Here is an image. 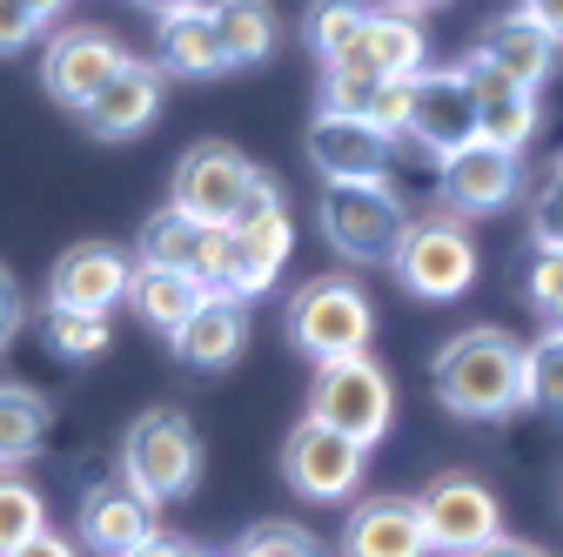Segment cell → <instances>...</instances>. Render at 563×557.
Instances as JSON below:
<instances>
[{
    "mask_svg": "<svg viewBox=\"0 0 563 557\" xmlns=\"http://www.w3.org/2000/svg\"><path fill=\"white\" fill-rule=\"evenodd\" d=\"M523 14H530V21H537L556 47H563V0H523Z\"/></svg>",
    "mask_w": 563,
    "mask_h": 557,
    "instance_id": "60d3db41",
    "label": "cell"
},
{
    "mask_svg": "<svg viewBox=\"0 0 563 557\" xmlns=\"http://www.w3.org/2000/svg\"><path fill=\"white\" fill-rule=\"evenodd\" d=\"M369 336H376V309L356 275H309L289 296V342L302 357H316V370L369 357Z\"/></svg>",
    "mask_w": 563,
    "mask_h": 557,
    "instance_id": "3957f363",
    "label": "cell"
},
{
    "mask_svg": "<svg viewBox=\"0 0 563 557\" xmlns=\"http://www.w3.org/2000/svg\"><path fill=\"white\" fill-rule=\"evenodd\" d=\"M463 75H470V95H476V121H483V142L489 149H504V155H523L530 149V134H537V95L504 81L489 61H463Z\"/></svg>",
    "mask_w": 563,
    "mask_h": 557,
    "instance_id": "e0dca14e",
    "label": "cell"
},
{
    "mask_svg": "<svg viewBox=\"0 0 563 557\" xmlns=\"http://www.w3.org/2000/svg\"><path fill=\"white\" fill-rule=\"evenodd\" d=\"M155 114H162V67L128 61L121 75L81 108V128L95 134V142H128V134H141Z\"/></svg>",
    "mask_w": 563,
    "mask_h": 557,
    "instance_id": "2e32d148",
    "label": "cell"
},
{
    "mask_svg": "<svg viewBox=\"0 0 563 557\" xmlns=\"http://www.w3.org/2000/svg\"><path fill=\"white\" fill-rule=\"evenodd\" d=\"M470 54H476V61H489L504 81H517V88H530V95L556 75V41H550L523 8H517V14H497V21L483 28V41H476Z\"/></svg>",
    "mask_w": 563,
    "mask_h": 557,
    "instance_id": "d6986e66",
    "label": "cell"
},
{
    "mask_svg": "<svg viewBox=\"0 0 563 557\" xmlns=\"http://www.w3.org/2000/svg\"><path fill=\"white\" fill-rule=\"evenodd\" d=\"M430 8H443V0H389V14H430Z\"/></svg>",
    "mask_w": 563,
    "mask_h": 557,
    "instance_id": "bcb514c9",
    "label": "cell"
},
{
    "mask_svg": "<svg viewBox=\"0 0 563 557\" xmlns=\"http://www.w3.org/2000/svg\"><path fill=\"white\" fill-rule=\"evenodd\" d=\"M229 557H262V550H255V544H249V537H242V544H235V550H229Z\"/></svg>",
    "mask_w": 563,
    "mask_h": 557,
    "instance_id": "7dc6e473",
    "label": "cell"
},
{
    "mask_svg": "<svg viewBox=\"0 0 563 557\" xmlns=\"http://www.w3.org/2000/svg\"><path fill=\"white\" fill-rule=\"evenodd\" d=\"M523 296L543 323H563V249H537L523 269Z\"/></svg>",
    "mask_w": 563,
    "mask_h": 557,
    "instance_id": "d6a6232c",
    "label": "cell"
},
{
    "mask_svg": "<svg viewBox=\"0 0 563 557\" xmlns=\"http://www.w3.org/2000/svg\"><path fill=\"white\" fill-rule=\"evenodd\" d=\"M523 396L543 416H563V323H550L523 350Z\"/></svg>",
    "mask_w": 563,
    "mask_h": 557,
    "instance_id": "f546056e",
    "label": "cell"
},
{
    "mask_svg": "<svg viewBox=\"0 0 563 557\" xmlns=\"http://www.w3.org/2000/svg\"><path fill=\"white\" fill-rule=\"evenodd\" d=\"M262 182L268 175L242 149H229V142H195L175 162V208H181L188 222H201V229H235L242 208L262 195Z\"/></svg>",
    "mask_w": 563,
    "mask_h": 557,
    "instance_id": "52a82bcc",
    "label": "cell"
},
{
    "mask_svg": "<svg viewBox=\"0 0 563 557\" xmlns=\"http://www.w3.org/2000/svg\"><path fill=\"white\" fill-rule=\"evenodd\" d=\"M47 424H54V409H47L41 390H27V383H0V470L27 463V457L41 450Z\"/></svg>",
    "mask_w": 563,
    "mask_h": 557,
    "instance_id": "484cf974",
    "label": "cell"
},
{
    "mask_svg": "<svg viewBox=\"0 0 563 557\" xmlns=\"http://www.w3.org/2000/svg\"><path fill=\"white\" fill-rule=\"evenodd\" d=\"M476 557H550L543 544H523V537H497L489 550H476Z\"/></svg>",
    "mask_w": 563,
    "mask_h": 557,
    "instance_id": "b9f144b4",
    "label": "cell"
},
{
    "mask_svg": "<svg viewBox=\"0 0 563 557\" xmlns=\"http://www.w3.org/2000/svg\"><path fill=\"white\" fill-rule=\"evenodd\" d=\"M14 329H21V283L8 275V262H0V350L14 342Z\"/></svg>",
    "mask_w": 563,
    "mask_h": 557,
    "instance_id": "f35d334b",
    "label": "cell"
},
{
    "mask_svg": "<svg viewBox=\"0 0 563 557\" xmlns=\"http://www.w3.org/2000/svg\"><path fill=\"white\" fill-rule=\"evenodd\" d=\"M530 236H537V249H563V155H556L550 182L537 188V208H530Z\"/></svg>",
    "mask_w": 563,
    "mask_h": 557,
    "instance_id": "836d02e7",
    "label": "cell"
},
{
    "mask_svg": "<svg viewBox=\"0 0 563 557\" xmlns=\"http://www.w3.org/2000/svg\"><path fill=\"white\" fill-rule=\"evenodd\" d=\"M430 390L450 416H470V424H497V416L523 409V342H510L504 329H456L443 350L430 357Z\"/></svg>",
    "mask_w": 563,
    "mask_h": 557,
    "instance_id": "6da1fadb",
    "label": "cell"
},
{
    "mask_svg": "<svg viewBox=\"0 0 563 557\" xmlns=\"http://www.w3.org/2000/svg\"><path fill=\"white\" fill-rule=\"evenodd\" d=\"M369 128H383L389 142H402V134H409V81H383V88H376Z\"/></svg>",
    "mask_w": 563,
    "mask_h": 557,
    "instance_id": "8d00e7d4",
    "label": "cell"
},
{
    "mask_svg": "<svg viewBox=\"0 0 563 557\" xmlns=\"http://www.w3.org/2000/svg\"><path fill=\"white\" fill-rule=\"evenodd\" d=\"M155 504L134 498L128 483H95L88 504H81V544L101 557H134L141 544H155Z\"/></svg>",
    "mask_w": 563,
    "mask_h": 557,
    "instance_id": "ac0fdd59",
    "label": "cell"
},
{
    "mask_svg": "<svg viewBox=\"0 0 563 557\" xmlns=\"http://www.w3.org/2000/svg\"><path fill=\"white\" fill-rule=\"evenodd\" d=\"M363 28H369V8H363V0H316L309 21H302V41H309V54H316L322 67H335L349 47L363 41Z\"/></svg>",
    "mask_w": 563,
    "mask_h": 557,
    "instance_id": "83f0119b",
    "label": "cell"
},
{
    "mask_svg": "<svg viewBox=\"0 0 563 557\" xmlns=\"http://www.w3.org/2000/svg\"><path fill=\"white\" fill-rule=\"evenodd\" d=\"M34 34H41V21L21 8V0H0V54H21Z\"/></svg>",
    "mask_w": 563,
    "mask_h": 557,
    "instance_id": "74e56055",
    "label": "cell"
},
{
    "mask_svg": "<svg viewBox=\"0 0 563 557\" xmlns=\"http://www.w3.org/2000/svg\"><path fill=\"white\" fill-rule=\"evenodd\" d=\"M34 323H41L47 350H54L60 363H95V357H108V342H114L108 316H75V309H47V303H41Z\"/></svg>",
    "mask_w": 563,
    "mask_h": 557,
    "instance_id": "f1b7e54d",
    "label": "cell"
},
{
    "mask_svg": "<svg viewBox=\"0 0 563 557\" xmlns=\"http://www.w3.org/2000/svg\"><path fill=\"white\" fill-rule=\"evenodd\" d=\"M363 444H349L342 430H322L316 416H302V424L289 430V444H282V477H289V491H302L309 504H342L356 498L363 483Z\"/></svg>",
    "mask_w": 563,
    "mask_h": 557,
    "instance_id": "30bf717a",
    "label": "cell"
},
{
    "mask_svg": "<svg viewBox=\"0 0 563 557\" xmlns=\"http://www.w3.org/2000/svg\"><path fill=\"white\" fill-rule=\"evenodd\" d=\"M21 8H27V14H34V21H41V28H47V21H54V14H60V8H67V0H21Z\"/></svg>",
    "mask_w": 563,
    "mask_h": 557,
    "instance_id": "ee69618b",
    "label": "cell"
},
{
    "mask_svg": "<svg viewBox=\"0 0 563 557\" xmlns=\"http://www.w3.org/2000/svg\"><path fill=\"white\" fill-rule=\"evenodd\" d=\"M201 283L195 275H181V269H134V290H128V303H134V316L148 323V329H162V336H175L195 309H201Z\"/></svg>",
    "mask_w": 563,
    "mask_h": 557,
    "instance_id": "cb8c5ba5",
    "label": "cell"
},
{
    "mask_svg": "<svg viewBox=\"0 0 563 557\" xmlns=\"http://www.w3.org/2000/svg\"><path fill=\"white\" fill-rule=\"evenodd\" d=\"M216 34H222L229 67H255V61H268V54H275L282 21H275L268 0H216Z\"/></svg>",
    "mask_w": 563,
    "mask_h": 557,
    "instance_id": "d4e9b609",
    "label": "cell"
},
{
    "mask_svg": "<svg viewBox=\"0 0 563 557\" xmlns=\"http://www.w3.org/2000/svg\"><path fill=\"white\" fill-rule=\"evenodd\" d=\"M409 142H422L437 162L463 155L483 142V121H476V95L463 67H422L409 81Z\"/></svg>",
    "mask_w": 563,
    "mask_h": 557,
    "instance_id": "9c48e42d",
    "label": "cell"
},
{
    "mask_svg": "<svg viewBox=\"0 0 563 557\" xmlns=\"http://www.w3.org/2000/svg\"><path fill=\"white\" fill-rule=\"evenodd\" d=\"M316 222H322V236L342 262H389L402 229H409L402 195L389 182H322Z\"/></svg>",
    "mask_w": 563,
    "mask_h": 557,
    "instance_id": "277c9868",
    "label": "cell"
},
{
    "mask_svg": "<svg viewBox=\"0 0 563 557\" xmlns=\"http://www.w3.org/2000/svg\"><path fill=\"white\" fill-rule=\"evenodd\" d=\"M302 155L316 162L322 182H389V155L396 142L383 128H369L363 114H316L302 134Z\"/></svg>",
    "mask_w": 563,
    "mask_h": 557,
    "instance_id": "5bb4252c",
    "label": "cell"
},
{
    "mask_svg": "<svg viewBox=\"0 0 563 557\" xmlns=\"http://www.w3.org/2000/svg\"><path fill=\"white\" fill-rule=\"evenodd\" d=\"M437 188H443V208H450L456 222L463 216H497V208H510L523 195V162L504 155V149H489V142H476V149H463V155L443 162Z\"/></svg>",
    "mask_w": 563,
    "mask_h": 557,
    "instance_id": "9a60e30c",
    "label": "cell"
},
{
    "mask_svg": "<svg viewBox=\"0 0 563 557\" xmlns=\"http://www.w3.org/2000/svg\"><path fill=\"white\" fill-rule=\"evenodd\" d=\"M134 557H208V550H195V544H175V537H155V544H141Z\"/></svg>",
    "mask_w": 563,
    "mask_h": 557,
    "instance_id": "7bdbcfd3",
    "label": "cell"
},
{
    "mask_svg": "<svg viewBox=\"0 0 563 557\" xmlns=\"http://www.w3.org/2000/svg\"><path fill=\"white\" fill-rule=\"evenodd\" d=\"M155 54H162V75H181V81H208L222 75L229 54H222V34H216V8H181V14H162L155 28Z\"/></svg>",
    "mask_w": 563,
    "mask_h": 557,
    "instance_id": "7402d4cb",
    "label": "cell"
},
{
    "mask_svg": "<svg viewBox=\"0 0 563 557\" xmlns=\"http://www.w3.org/2000/svg\"><path fill=\"white\" fill-rule=\"evenodd\" d=\"M229 275H235V236H229V229H201L195 283H201V290H229Z\"/></svg>",
    "mask_w": 563,
    "mask_h": 557,
    "instance_id": "e575fe53",
    "label": "cell"
},
{
    "mask_svg": "<svg viewBox=\"0 0 563 557\" xmlns=\"http://www.w3.org/2000/svg\"><path fill=\"white\" fill-rule=\"evenodd\" d=\"M342 557H430L416 498H369L342 531Z\"/></svg>",
    "mask_w": 563,
    "mask_h": 557,
    "instance_id": "44dd1931",
    "label": "cell"
},
{
    "mask_svg": "<svg viewBox=\"0 0 563 557\" xmlns=\"http://www.w3.org/2000/svg\"><path fill=\"white\" fill-rule=\"evenodd\" d=\"M416 517H422V537H430V550L443 557H476L504 537V511L497 498H489V483H476L470 470H450L437 477L430 491L416 498Z\"/></svg>",
    "mask_w": 563,
    "mask_h": 557,
    "instance_id": "ba28073f",
    "label": "cell"
},
{
    "mask_svg": "<svg viewBox=\"0 0 563 557\" xmlns=\"http://www.w3.org/2000/svg\"><path fill=\"white\" fill-rule=\"evenodd\" d=\"M249 544H255L262 557H322V544H316L302 524H255Z\"/></svg>",
    "mask_w": 563,
    "mask_h": 557,
    "instance_id": "d590c367",
    "label": "cell"
},
{
    "mask_svg": "<svg viewBox=\"0 0 563 557\" xmlns=\"http://www.w3.org/2000/svg\"><path fill=\"white\" fill-rule=\"evenodd\" d=\"M134 8H148V14L162 21V14H181V8H195V0H134Z\"/></svg>",
    "mask_w": 563,
    "mask_h": 557,
    "instance_id": "f6af8a7d",
    "label": "cell"
},
{
    "mask_svg": "<svg viewBox=\"0 0 563 557\" xmlns=\"http://www.w3.org/2000/svg\"><path fill=\"white\" fill-rule=\"evenodd\" d=\"M422 54H430V41H422V28H416V14H369V28H363V41L349 47L342 61H363L376 81H416L422 75Z\"/></svg>",
    "mask_w": 563,
    "mask_h": 557,
    "instance_id": "603a6c76",
    "label": "cell"
},
{
    "mask_svg": "<svg viewBox=\"0 0 563 557\" xmlns=\"http://www.w3.org/2000/svg\"><path fill=\"white\" fill-rule=\"evenodd\" d=\"M389 269H396V283L416 303H456L476 283V242H470V229L450 216V208L443 216H409Z\"/></svg>",
    "mask_w": 563,
    "mask_h": 557,
    "instance_id": "5b68a950",
    "label": "cell"
},
{
    "mask_svg": "<svg viewBox=\"0 0 563 557\" xmlns=\"http://www.w3.org/2000/svg\"><path fill=\"white\" fill-rule=\"evenodd\" d=\"M41 531H47V504H41V491H34L27 477L0 470V557L21 550V544L41 537Z\"/></svg>",
    "mask_w": 563,
    "mask_h": 557,
    "instance_id": "4dcf8cb0",
    "label": "cell"
},
{
    "mask_svg": "<svg viewBox=\"0 0 563 557\" xmlns=\"http://www.w3.org/2000/svg\"><path fill=\"white\" fill-rule=\"evenodd\" d=\"M128 290H134V255L114 242H75L47 269V309L114 316V303H128Z\"/></svg>",
    "mask_w": 563,
    "mask_h": 557,
    "instance_id": "8fae6325",
    "label": "cell"
},
{
    "mask_svg": "<svg viewBox=\"0 0 563 557\" xmlns=\"http://www.w3.org/2000/svg\"><path fill=\"white\" fill-rule=\"evenodd\" d=\"M128 61H134V54H128L108 28H60V34L47 41V54H41V81H47V95H54L60 108L81 114Z\"/></svg>",
    "mask_w": 563,
    "mask_h": 557,
    "instance_id": "7c38bea8",
    "label": "cell"
},
{
    "mask_svg": "<svg viewBox=\"0 0 563 557\" xmlns=\"http://www.w3.org/2000/svg\"><path fill=\"white\" fill-rule=\"evenodd\" d=\"M195 477H201V437L181 409L155 403V409H141L128 437H121V483L134 498H148V504H175L195 491Z\"/></svg>",
    "mask_w": 563,
    "mask_h": 557,
    "instance_id": "7a4b0ae2",
    "label": "cell"
},
{
    "mask_svg": "<svg viewBox=\"0 0 563 557\" xmlns=\"http://www.w3.org/2000/svg\"><path fill=\"white\" fill-rule=\"evenodd\" d=\"M309 416L322 430H342L349 444H383L389 437V416H396V390L389 370L376 357H349V363H322L309 383Z\"/></svg>",
    "mask_w": 563,
    "mask_h": 557,
    "instance_id": "8992f818",
    "label": "cell"
},
{
    "mask_svg": "<svg viewBox=\"0 0 563 557\" xmlns=\"http://www.w3.org/2000/svg\"><path fill=\"white\" fill-rule=\"evenodd\" d=\"M229 236H235V275H229L222 296L249 303V296L275 290L282 262H289V249H296V222H289V208H282V188L275 182H262V195L242 208V222Z\"/></svg>",
    "mask_w": 563,
    "mask_h": 557,
    "instance_id": "4fadbf2b",
    "label": "cell"
},
{
    "mask_svg": "<svg viewBox=\"0 0 563 557\" xmlns=\"http://www.w3.org/2000/svg\"><path fill=\"white\" fill-rule=\"evenodd\" d=\"M376 75L363 61H335V67H322V108L329 114H363L369 121V101H376Z\"/></svg>",
    "mask_w": 563,
    "mask_h": 557,
    "instance_id": "1f68e13d",
    "label": "cell"
},
{
    "mask_svg": "<svg viewBox=\"0 0 563 557\" xmlns=\"http://www.w3.org/2000/svg\"><path fill=\"white\" fill-rule=\"evenodd\" d=\"M8 557H81V550H75V537L41 531V537H27V544H21V550H8Z\"/></svg>",
    "mask_w": 563,
    "mask_h": 557,
    "instance_id": "ab89813d",
    "label": "cell"
},
{
    "mask_svg": "<svg viewBox=\"0 0 563 557\" xmlns=\"http://www.w3.org/2000/svg\"><path fill=\"white\" fill-rule=\"evenodd\" d=\"M168 342H175V357H181L188 370H229V363L249 350V316H242V303H235V296L208 290V296H201V309H195Z\"/></svg>",
    "mask_w": 563,
    "mask_h": 557,
    "instance_id": "ffe728a7",
    "label": "cell"
},
{
    "mask_svg": "<svg viewBox=\"0 0 563 557\" xmlns=\"http://www.w3.org/2000/svg\"><path fill=\"white\" fill-rule=\"evenodd\" d=\"M195 255H201V222H188L175 201L141 222V269H181V275H195Z\"/></svg>",
    "mask_w": 563,
    "mask_h": 557,
    "instance_id": "4316f807",
    "label": "cell"
}]
</instances>
